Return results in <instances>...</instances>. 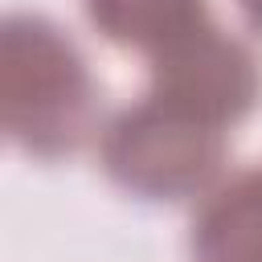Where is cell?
<instances>
[{"instance_id":"cell-3","label":"cell","mask_w":262,"mask_h":262,"mask_svg":"<svg viewBox=\"0 0 262 262\" xmlns=\"http://www.w3.org/2000/svg\"><path fill=\"white\" fill-rule=\"evenodd\" d=\"M151 74H156V90H151L156 98L213 127L242 119L262 90L250 49L225 37L221 29H213L209 20L176 37L160 53H151Z\"/></svg>"},{"instance_id":"cell-5","label":"cell","mask_w":262,"mask_h":262,"mask_svg":"<svg viewBox=\"0 0 262 262\" xmlns=\"http://www.w3.org/2000/svg\"><path fill=\"white\" fill-rule=\"evenodd\" d=\"M86 12L111 41L147 53H160L209 20L205 0H86Z\"/></svg>"},{"instance_id":"cell-6","label":"cell","mask_w":262,"mask_h":262,"mask_svg":"<svg viewBox=\"0 0 262 262\" xmlns=\"http://www.w3.org/2000/svg\"><path fill=\"white\" fill-rule=\"evenodd\" d=\"M242 8H246V16L254 20V29H262V0H242Z\"/></svg>"},{"instance_id":"cell-2","label":"cell","mask_w":262,"mask_h":262,"mask_svg":"<svg viewBox=\"0 0 262 262\" xmlns=\"http://www.w3.org/2000/svg\"><path fill=\"white\" fill-rule=\"evenodd\" d=\"M221 147V127L201 123L188 111L147 94L106 127L102 164L131 192L184 196L217 172Z\"/></svg>"},{"instance_id":"cell-1","label":"cell","mask_w":262,"mask_h":262,"mask_svg":"<svg viewBox=\"0 0 262 262\" xmlns=\"http://www.w3.org/2000/svg\"><path fill=\"white\" fill-rule=\"evenodd\" d=\"M4 127L8 135L37 151H74L94 127V82L86 61L41 16H8L4 25Z\"/></svg>"},{"instance_id":"cell-4","label":"cell","mask_w":262,"mask_h":262,"mask_svg":"<svg viewBox=\"0 0 262 262\" xmlns=\"http://www.w3.org/2000/svg\"><path fill=\"white\" fill-rule=\"evenodd\" d=\"M192 262H262V168L205 201L192 225Z\"/></svg>"}]
</instances>
